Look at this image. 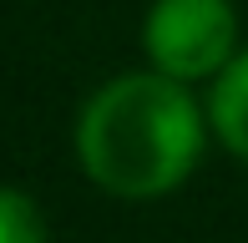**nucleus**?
Segmentation results:
<instances>
[{
  "mask_svg": "<svg viewBox=\"0 0 248 243\" xmlns=\"http://www.w3.org/2000/svg\"><path fill=\"white\" fill-rule=\"evenodd\" d=\"M202 106H208V127L223 142V152H233L248 167V46L208 81V102Z\"/></svg>",
  "mask_w": 248,
  "mask_h": 243,
  "instance_id": "obj_3",
  "label": "nucleus"
},
{
  "mask_svg": "<svg viewBox=\"0 0 248 243\" xmlns=\"http://www.w3.org/2000/svg\"><path fill=\"white\" fill-rule=\"evenodd\" d=\"M208 137V106H198L193 86L152 66L101 81L71 127L86 182L122 203H152L177 193L198 172Z\"/></svg>",
  "mask_w": 248,
  "mask_h": 243,
  "instance_id": "obj_1",
  "label": "nucleus"
},
{
  "mask_svg": "<svg viewBox=\"0 0 248 243\" xmlns=\"http://www.w3.org/2000/svg\"><path fill=\"white\" fill-rule=\"evenodd\" d=\"M238 51L233 0H152L142 15V56L172 81H213Z\"/></svg>",
  "mask_w": 248,
  "mask_h": 243,
  "instance_id": "obj_2",
  "label": "nucleus"
},
{
  "mask_svg": "<svg viewBox=\"0 0 248 243\" xmlns=\"http://www.w3.org/2000/svg\"><path fill=\"white\" fill-rule=\"evenodd\" d=\"M0 243H46L41 203L26 187H10V182H0Z\"/></svg>",
  "mask_w": 248,
  "mask_h": 243,
  "instance_id": "obj_4",
  "label": "nucleus"
}]
</instances>
